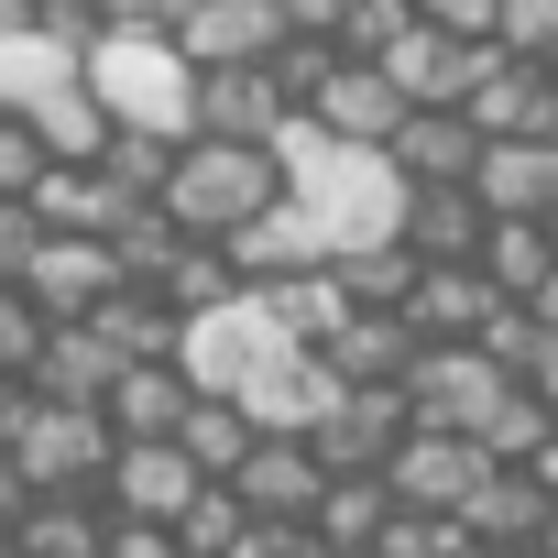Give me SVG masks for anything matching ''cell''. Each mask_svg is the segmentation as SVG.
<instances>
[{
	"label": "cell",
	"instance_id": "1",
	"mask_svg": "<svg viewBox=\"0 0 558 558\" xmlns=\"http://www.w3.org/2000/svg\"><path fill=\"white\" fill-rule=\"evenodd\" d=\"M263 143H274V175H286V197L318 219V252H351V241H384V230H395L405 175L384 165V143H340V132H318L307 110H286Z\"/></svg>",
	"mask_w": 558,
	"mask_h": 558
},
{
	"label": "cell",
	"instance_id": "2",
	"mask_svg": "<svg viewBox=\"0 0 558 558\" xmlns=\"http://www.w3.org/2000/svg\"><path fill=\"white\" fill-rule=\"evenodd\" d=\"M274 186V143H241V132H175V154H165V175H154V208L175 219V230H230V219H252Z\"/></svg>",
	"mask_w": 558,
	"mask_h": 558
},
{
	"label": "cell",
	"instance_id": "3",
	"mask_svg": "<svg viewBox=\"0 0 558 558\" xmlns=\"http://www.w3.org/2000/svg\"><path fill=\"white\" fill-rule=\"evenodd\" d=\"M77 88L110 110V121H143V132H186V56L175 34H143V23H99L77 45Z\"/></svg>",
	"mask_w": 558,
	"mask_h": 558
},
{
	"label": "cell",
	"instance_id": "4",
	"mask_svg": "<svg viewBox=\"0 0 558 558\" xmlns=\"http://www.w3.org/2000/svg\"><path fill=\"white\" fill-rule=\"evenodd\" d=\"M12 471L34 482V493H77V482H99V460H110V416L99 405H66V395H23V416H12Z\"/></svg>",
	"mask_w": 558,
	"mask_h": 558
},
{
	"label": "cell",
	"instance_id": "5",
	"mask_svg": "<svg viewBox=\"0 0 558 558\" xmlns=\"http://www.w3.org/2000/svg\"><path fill=\"white\" fill-rule=\"evenodd\" d=\"M460 186L482 197V219H558V132H482Z\"/></svg>",
	"mask_w": 558,
	"mask_h": 558
},
{
	"label": "cell",
	"instance_id": "6",
	"mask_svg": "<svg viewBox=\"0 0 558 558\" xmlns=\"http://www.w3.org/2000/svg\"><path fill=\"white\" fill-rule=\"evenodd\" d=\"M471 547H547L558 525V471H525V460H482V482L449 504Z\"/></svg>",
	"mask_w": 558,
	"mask_h": 558
},
{
	"label": "cell",
	"instance_id": "7",
	"mask_svg": "<svg viewBox=\"0 0 558 558\" xmlns=\"http://www.w3.org/2000/svg\"><path fill=\"white\" fill-rule=\"evenodd\" d=\"M482 56H493V34H438V23H416V12L373 45V66L395 77V99H460V88L482 77Z\"/></svg>",
	"mask_w": 558,
	"mask_h": 558
},
{
	"label": "cell",
	"instance_id": "8",
	"mask_svg": "<svg viewBox=\"0 0 558 558\" xmlns=\"http://www.w3.org/2000/svg\"><path fill=\"white\" fill-rule=\"evenodd\" d=\"M329 395H340V373H329L307 340H296V351H274L263 373H241V384H230V405L252 416V438H307Z\"/></svg>",
	"mask_w": 558,
	"mask_h": 558
},
{
	"label": "cell",
	"instance_id": "9",
	"mask_svg": "<svg viewBox=\"0 0 558 558\" xmlns=\"http://www.w3.org/2000/svg\"><path fill=\"white\" fill-rule=\"evenodd\" d=\"M395 438H405V395H395V384H340V395L318 405V427H307L318 471H384Z\"/></svg>",
	"mask_w": 558,
	"mask_h": 558
},
{
	"label": "cell",
	"instance_id": "10",
	"mask_svg": "<svg viewBox=\"0 0 558 558\" xmlns=\"http://www.w3.org/2000/svg\"><path fill=\"white\" fill-rule=\"evenodd\" d=\"M460 121L471 132H558V66H536V56H482V77L460 88Z\"/></svg>",
	"mask_w": 558,
	"mask_h": 558
},
{
	"label": "cell",
	"instance_id": "11",
	"mask_svg": "<svg viewBox=\"0 0 558 558\" xmlns=\"http://www.w3.org/2000/svg\"><path fill=\"white\" fill-rule=\"evenodd\" d=\"M230 493H241V514H263V525H307V504H318V449L307 438H252L230 471H219Z\"/></svg>",
	"mask_w": 558,
	"mask_h": 558
},
{
	"label": "cell",
	"instance_id": "12",
	"mask_svg": "<svg viewBox=\"0 0 558 558\" xmlns=\"http://www.w3.org/2000/svg\"><path fill=\"white\" fill-rule=\"evenodd\" d=\"M471 482H482V449H471L460 427H405V438L384 449V493H395V504H427V514H449Z\"/></svg>",
	"mask_w": 558,
	"mask_h": 558
},
{
	"label": "cell",
	"instance_id": "13",
	"mask_svg": "<svg viewBox=\"0 0 558 558\" xmlns=\"http://www.w3.org/2000/svg\"><path fill=\"white\" fill-rule=\"evenodd\" d=\"M197 88H186V132H241V143H263L274 121H286V88H274V66L263 56H241V66H186Z\"/></svg>",
	"mask_w": 558,
	"mask_h": 558
},
{
	"label": "cell",
	"instance_id": "14",
	"mask_svg": "<svg viewBox=\"0 0 558 558\" xmlns=\"http://www.w3.org/2000/svg\"><path fill=\"white\" fill-rule=\"evenodd\" d=\"M296 110H307L318 132H340V143H384L405 99H395V77H384L373 56H329V66H318V88H307Z\"/></svg>",
	"mask_w": 558,
	"mask_h": 558
},
{
	"label": "cell",
	"instance_id": "15",
	"mask_svg": "<svg viewBox=\"0 0 558 558\" xmlns=\"http://www.w3.org/2000/svg\"><path fill=\"white\" fill-rule=\"evenodd\" d=\"M307 351H318L340 384H395V373L416 362V329H405V307H340Z\"/></svg>",
	"mask_w": 558,
	"mask_h": 558
},
{
	"label": "cell",
	"instance_id": "16",
	"mask_svg": "<svg viewBox=\"0 0 558 558\" xmlns=\"http://www.w3.org/2000/svg\"><path fill=\"white\" fill-rule=\"evenodd\" d=\"M471 340L493 351V373H504V384H536V395H558V307H536V296H493Z\"/></svg>",
	"mask_w": 558,
	"mask_h": 558
},
{
	"label": "cell",
	"instance_id": "17",
	"mask_svg": "<svg viewBox=\"0 0 558 558\" xmlns=\"http://www.w3.org/2000/svg\"><path fill=\"white\" fill-rule=\"evenodd\" d=\"M186 373H175V351H143V362H110V384H99V416H110V438H165L175 416H186Z\"/></svg>",
	"mask_w": 558,
	"mask_h": 558
},
{
	"label": "cell",
	"instance_id": "18",
	"mask_svg": "<svg viewBox=\"0 0 558 558\" xmlns=\"http://www.w3.org/2000/svg\"><path fill=\"white\" fill-rule=\"evenodd\" d=\"M186 66H241V56H274V0H186V12L165 23Z\"/></svg>",
	"mask_w": 558,
	"mask_h": 558
},
{
	"label": "cell",
	"instance_id": "19",
	"mask_svg": "<svg viewBox=\"0 0 558 558\" xmlns=\"http://www.w3.org/2000/svg\"><path fill=\"white\" fill-rule=\"evenodd\" d=\"M395 241H405L416 263H471V241H482V197H471L460 175L405 186V197H395Z\"/></svg>",
	"mask_w": 558,
	"mask_h": 558
},
{
	"label": "cell",
	"instance_id": "20",
	"mask_svg": "<svg viewBox=\"0 0 558 558\" xmlns=\"http://www.w3.org/2000/svg\"><path fill=\"white\" fill-rule=\"evenodd\" d=\"M471 263H482L493 296H536V307H558V241H547V219H482Z\"/></svg>",
	"mask_w": 558,
	"mask_h": 558
},
{
	"label": "cell",
	"instance_id": "21",
	"mask_svg": "<svg viewBox=\"0 0 558 558\" xmlns=\"http://www.w3.org/2000/svg\"><path fill=\"white\" fill-rule=\"evenodd\" d=\"M395 307H405V329H416V340H471V329H482V307H493V286H482V263H416Z\"/></svg>",
	"mask_w": 558,
	"mask_h": 558
},
{
	"label": "cell",
	"instance_id": "22",
	"mask_svg": "<svg viewBox=\"0 0 558 558\" xmlns=\"http://www.w3.org/2000/svg\"><path fill=\"white\" fill-rule=\"evenodd\" d=\"M110 340L88 329V318H45V340H34V362H23V384L34 395H66V405H99V384H110Z\"/></svg>",
	"mask_w": 558,
	"mask_h": 558
},
{
	"label": "cell",
	"instance_id": "23",
	"mask_svg": "<svg viewBox=\"0 0 558 558\" xmlns=\"http://www.w3.org/2000/svg\"><path fill=\"white\" fill-rule=\"evenodd\" d=\"M56 88H77V45L45 23H12L0 34V110H45Z\"/></svg>",
	"mask_w": 558,
	"mask_h": 558
},
{
	"label": "cell",
	"instance_id": "24",
	"mask_svg": "<svg viewBox=\"0 0 558 558\" xmlns=\"http://www.w3.org/2000/svg\"><path fill=\"white\" fill-rule=\"evenodd\" d=\"M384 514H395L384 471H329V482H318V504H307V536H318V547H373V536H384Z\"/></svg>",
	"mask_w": 558,
	"mask_h": 558
},
{
	"label": "cell",
	"instance_id": "25",
	"mask_svg": "<svg viewBox=\"0 0 558 558\" xmlns=\"http://www.w3.org/2000/svg\"><path fill=\"white\" fill-rule=\"evenodd\" d=\"M12 547H23V558H99V493H88V482H77V493H34L23 525H12Z\"/></svg>",
	"mask_w": 558,
	"mask_h": 558
},
{
	"label": "cell",
	"instance_id": "26",
	"mask_svg": "<svg viewBox=\"0 0 558 558\" xmlns=\"http://www.w3.org/2000/svg\"><path fill=\"white\" fill-rule=\"evenodd\" d=\"M165 438H175V449H186L197 471H230V460L252 449V416H241L230 395H208V384H197V395H186V416H175Z\"/></svg>",
	"mask_w": 558,
	"mask_h": 558
},
{
	"label": "cell",
	"instance_id": "27",
	"mask_svg": "<svg viewBox=\"0 0 558 558\" xmlns=\"http://www.w3.org/2000/svg\"><path fill=\"white\" fill-rule=\"evenodd\" d=\"M34 121V143L56 154V165H99V143H110V110L88 99V88H56L45 110H23Z\"/></svg>",
	"mask_w": 558,
	"mask_h": 558
},
{
	"label": "cell",
	"instance_id": "28",
	"mask_svg": "<svg viewBox=\"0 0 558 558\" xmlns=\"http://www.w3.org/2000/svg\"><path fill=\"white\" fill-rule=\"evenodd\" d=\"M165 536H175V547H186V558H219V547H230V536H241V493H230V482H219V471H197V493H186V504H175V514H165Z\"/></svg>",
	"mask_w": 558,
	"mask_h": 558
},
{
	"label": "cell",
	"instance_id": "29",
	"mask_svg": "<svg viewBox=\"0 0 558 558\" xmlns=\"http://www.w3.org/2000/svg\"><path fill=\"white\" fill-rule=\"evenodd\" d=\"M493 45H504V56L558 66V0H493Z\"/></svg>",
	"mask_w": 558,
	"mask_h": 558
},
{
	"label": "cell",
	"instance_id": "30",
	"mask_svg": "<svg viewBox=\"0 0 558 558\" xmlns=\"http://www.w3.org/2000/svg\"><path fill=\"white\" fill-rule=\"evenodd\" d=\"M34 340H45V307L12 286V274H0V373H23V362H34Z\"/></svg>",
	"mask_w": 558,
	"mask_h": 558
},
{
	"label": "cell",
	"instance_id": "31",
	"mask_svg": "<svg viewBox=\"0 0 558 558\" xmlns=\"http://www.w3.org/2000/svg\"><path fill=\"white\" fill-rule=\"evenodd\" d=\"M45 175V143H34V121L23 110H0V197H23Z\"/></svg>",
	"mask_w": 558,
	"mask_h": 558
},
{
	"label": "cell",
	"instance_id": "32",
	"mask_svg": "<svg viewBox=\"0 0 558 558\" xmlns=\"http://www.w3.org/2000/svg\"><path fill=\"white\" fill-rule=\"evenodd\" d=\"M416 23H438V34H493V0H405Z\"/></svg>",
	"mask_w": 558,
	"mask_h": 558
},
{
	"label": "cell",
	"instance_id": "33",
	"mask_svg": "<svg viewBox=\"0 0 558 558\" xmlns=\"http://www.w3.org/2000/svg\"><path fill=\"white\" fill-rule=\"evenodd\" d=\"M186 12V0H88V23H143V34H165Z\"/></svg>",
	"mask_w": 558,
	"mask_h": 558
},
{
	"label": "cell",
	"instance_id": "34",
	"mask_svg": "<svg viewBox=\"0 0 558 558\" xmlns=\"http://www.w3.org/2000/svg\"><path fill=\"white\" fill-rule=\"evenodd\" d=\"M23 241H34V208H23V197H0V274L23 263Z\"/></svg>",
	"mask_w": 558,
	"mask_h": 558
},
{
	"label": "cell",
	"instance_id": "35",
	"mask_svg": "<svg viewBox=\"0 0 558 558\" xmlns=\"http://www.w3.org/2000/svg\"><path fill=\"white\" fill-rule=\"evenodd\" d=\"M23 504H34V482L12 471V449H0V536H12V525H23Z\"/></svg>",
	"mask_w": 558,
	"mask_h": 558
},
{
	"label": "cell",
	"instance_id": "36",
	"mask_svg": "<svg viewBox=\"0 0 558 558\" xmlns=\"http://www.w3.org/2000/svg\"><path fill=\"white\" fill-rule=\"evenodd\" d=\"M23 395H34L23 373H0V438H12V416H23Z\"/></svg>",
	"mask_w": 558,
	"mask_h": 558
},
{
	"label": "cell",
	"instance_id": "37",
	"mask_svg": "<svg viewBox=\"0 0 558 558\" xmlns=\"http://www.w3.org/2000/svg\"><path fill=\"white\" fill-rule=\"evenodd\" d=\"M12 23H34V0H0V34H12Z\"/></svg>",
	"mask_w": 558,
	"mask_h": 558
},
{
	"label": "cell",
	"instance_id": "38",
	"mask_svg": "<svg viewBox=\"0 0 558 558\" xmlns=\"http://www.w3.org/2000/svg\"><path fill=\"white\" fill-rule=\"evenodd\" d=\"M471 558H547V547H471Z\"/></svg>",
	"mask_w": 558,
	"mask_h": 558
}]
</instances>
